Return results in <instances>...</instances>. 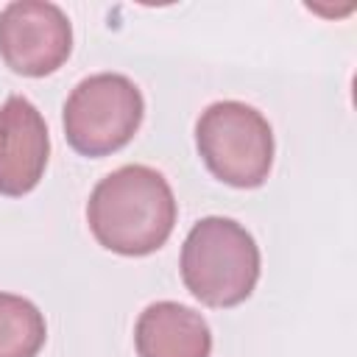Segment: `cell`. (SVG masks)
Returning <instances> with one entry per match:
<instances>
[{"label": "cell", "instance_id": "1", "mask_svg": "<svg viewBox=\"0 0 357 357\" xmlns=\"http://www.w3.org/2000/svg\"><path fill=\"white\" fill-rule=\"evenodd\" d=\"M86 223L106 251L148 257L167 243L176 226V198L159 170L123 165L95 184L86 201Z\"/></svg>", "mask_w": 357, "mask_h": 357}, {"label": "cell", "instance_id": "2", "mask_svg": "<svg viewBox=\"0 0 357 357\" xmlns=\"http://www.w3.org/2000/svg\"><path fill=\"white\" fill-rule=\"evenodd\" d=\"M262 259L251 231L220 215L201 218L181 245L184 287L206 307H237L259 282Z\"/></svg>", "mask_w": 357, "mask_h": 357}, {"label": "cell", "instance_id": "3", "mask_svg": "<svg viewBox=\"0 0 357 357\" xmlns=\"http://www.w3.org/2000/svg\"><path fill=\"white\" fill-rule=\"evenodd\" d=\"M195 145L215 178L237 190L265 184L273 165L271 123L243 100H218L195 123Z\"/></svg>", "mask_w": 357, "mask_h": 357}, {"label": "cell", "instance_id": "4", "mask_svg": "<svg viewBox=\"0 0 357 357\" xmlns=\"http://www.w3.org/2000/svg\"><path fill=\"white\" fill-rule=\"evenodd\" d=\"M145 117L137 84L120 73H98L75 84L64 103V137L81 156H109L131 142Z\"/></svg>", "mask_w": 357, "mask_h": 357}, {"label": "cell", "instance_id": "5", "mask_svg": "<svg viewBox=\"0 0 357 357\" xmlns=\"http://www.w3.org/2000/svg\"><path fill=\"white\" fill-rule=\"evenodd\" d=\"M73 50L67 14L47 0H14L0 11V56L28 78L56 73Z\"/></svg>", "mask_w": 357, "mask_h": 357}, {"label": "cell", "instance_id": "6", "mask_svg": "<svg viewBox=\"0 0 357 357\" xmlns=\"http://www.w3.org/2000/svg\"><path fill=\"white\" fill-rule=\"evenodd\" d=\"M50 156V137L39 109L11 95L0 106V195L22 198L45 176Z\"/></svg>", "mask_w": 357, "mask_h": 357}, {"label": "cell", "instance_id": "7", "mask_svg": "<svg viewBox=\"0 0 357 357\" xmlns=\"http://www.w3.org/2000/svg\"><path fill=\"white\" fill-rule=\"evenodd\" d=\"M137 357H209L212 332L201 312L178 301L148 304L134 326Z\"/></svg>", "mask_w": 357, "mask_h": 357}, {"label": "cell", "instance_id": "8", "mask_svg": "<svg viewBox=\"0 0 357 357\" xmlns=\"http://www.w3.org/2000/svg\"><path fill=\"white\" fill-rule=\"evenodd\" d=\"M47 326L39 307L22 296L0 293V357H36Z\"/></svg>", "mask_w": 357, "mask_h": 357}]
</instances>
